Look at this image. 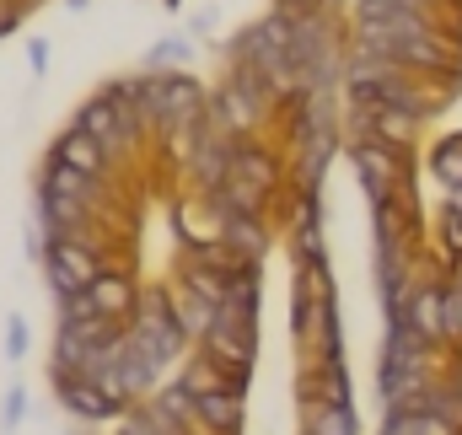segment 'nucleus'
<instances>
[{
	"instance_id": "obj_1",
	"label": "nucleus",
	"mask_w": 462,
	"mask_h": 435,
	"mask_svg": "<svg viewBox=\"0 0 462 435\" xmlns=\"http://www.w3.org/2000/svg\"><path fill=\"white\" fill-rule=\"evenodd\" d=\"M124 333L134 338V349L151 360V366H172V360H183V349L194 344L189 338V328L178 318V296L167 291V285H145V291H134V307H129V318H124Z\"/></svg>"
},
{
	"instance_id": "obj_4",
	"label": "nucleus",
	"mask_w": 462,
	"mask_h": 435,
	"mask_svg": "<svg viewBox=\"0 0 462 435\" xmlns=\"http://www.w3.org/2000/svg\"><path fill=\"white\" fill-rule=\"evenodd\" d=\"M49 376H54V393H60V403H65V414H70V420L97 425V420H118V414H124L114 398L92 382V376H81V371H49Z\"/></svg>"
},
{
	"instance_id": "obj_7",
	"label": "nucleus",
	"mask_w": 462,
	"mask_h": 435,
	"mask_svg": "<svg viewBox=\"0 0 462 435\" xmlns=\"http://www.w3.org/2000/svg\"><path fill=\"white\" fill-rule=\"evenodd\" d=\"M221 205V242L231 247V258H263L269 247V231H263V216H247V210H231L226 199L216 194Z\"/></svg>"
},
{
	"instance_id": "obj_18",
	"label": "nucleus",
	"mask_w": 462,
	"mask_h": 435,
	"mask_svg": "<svg viewBox=\"0 0 462 435\" xmlns=\"http://www.w3.org/2000/svg\"><path fill=\"white\" fill-rule=\"evenodd\" d=\"M27 65H32V76L49 70V38H27Z\"/></svg>"
},
{
	"instance_id": "obj_3",
	"label": "nucleus",
	"mask_w": 462,
	"mask_h": 435,
	"mask_svg": "<svg viewBox=\"0 0 462 435\" xmlns=\"http://www.w3.org/2000/svg\"><path fill=\"white\" fill-rule=\"evenodd\" d=\"M38 194H54V199H70V205H87V210H103L108 205V178H92L70 162H60L49 151L43 172H38Z\"/></svg>"
},
{
	"instance_id": "obj_17",
	"label": "nucleus",
	"mask_w": 462,
	"mask_h": 435,
	"mask_svg": "<svg viewBox=\"0 0 462 435\" xmlns=\"http://www.w3.org/2000/svg\"><path fill=\"white\" fill-rule=\"evenodd\" d=\"M27 349H32L27 318H22V312H11V318H5V355H11V360H27Z\"/></svg>"
},
{
	"instance_id": "obj_15",
	"label": "nucleus",
	"mask_w": 462,
	"mask_h": 435,
	"mask_svg": "<svg viewBox=\"0 0 462 435\" xmlns=\"http://www.w3.org/2000/svg\"><path fill=\"white\" fill-rule=\"evenodd\" d=\"M189 65V38H162L145 49V70H178Z\"/></svg>"
},
{
	"instance_id": "obj_2",
	"label": "nucleus",
	"mask_w": 462,
	"mask_h": 435,
	"mask_svg": "<svg viewBox=\"0 0 462 435\" xmlns=\"http://www.w3.org/2000/svg\"><path fill=\"white\" fill-rule=\"evenodd\" d=\"M103 269H108V258H103V247H92V242H87V231L43 236V280L54 285V296L92 285Z\"/></svg>"
},
{
	"instance_id": "obj_12",
	"label": "nucleus",
	"mask_w": 462,
	"mask_h": 435,
	"mask_svg": "<svg viewBox=\"0 0 462 435\" xmlns=\"http://www.w3.org/2000/svg\"><path fill=\"white\" fill-rule=\"evenodd\" d=\"M301 435H355L349 403H301Z\"/></svg>"
},
{
	"instance_id": "obj_9",
	"label": "nucleus",
	"mask_w": 462,
	"mask_h": 435,
	"mask_svg": "<svg viewBox=\"0 0 462 435\" xmlns=\"http://www.w3.org/2000/svg\"><path fill=\"white\" fill-rule=\"evenodd\" d=\"M54 156H60V162H70V167H81V172H92V178H108V162H114V156H108V151H103L81 124H70V129L54 140Z\"/></svg>"
},
{
	"instance_id": "obj_8",
	"label": "nucleus",
	"mask_w": 462,
	"mask_h": 435,
	"mask_svg": "<svg viewBox=\"0 0 462 435\" xmlns=\"http://www.w3.org/2000/svg\"><path fill=\"white\" fill-rule=\"evenodd\" d=\"M178 382H183L194 398H205V393H226V387H231V393H247V371H231V366H221V360H216V355H205V349L183 366V376H178Z\"/></svg>"
},
{
	"instance_id": "obj_5",
	"label": "nucleus",
	"mask_w": 462,
	"mask_h": 435,
	"mask_svg": "<svg viewBox=\"0 0 462 435\" xmlns=\"http://www.w3.org/2000/svg\"><path fill=\"white\" fill-rule=\"evenodd\" d=\"M355 172H360V189L371 194V199H382V194H393V183H398V172H403V162H398V145H387V140H355Z\"/></svg>"
},
{
	"instance_id": "obj_16",
	"label": "nucleus",
	"mask_w": 462,
	"mask_h": 435,
	"mask_svg": "<svg viewBox=\"0 0 462 435\" xmlns=\"http://www.w3.org/2000/svg\"><path fill=\"white\" fill-rule=\"evenodd\" d=\"M22 414H27V387L16 382V387L5 393V403H0V435H16V430H22Z\"/></svg>"
},
{
	"instance_id": "obj_10",
	"label": "nucleus",
	"mask_w": 462,
	"mask_h": 435,
	"mask_svg": "<svg viewBox=\"0 0 462 435\" xmlns=\"http://www.w3.org/2000/svg\"><path fill=\"white\" fill-rule=\"evenodd\" d=\"M87 291H92L97 312H103V318H114V323H124V318H129V307H134V280H129L124 269H114V264H108Z\"/></svg>"
},
{
	"instance_id": "obj_6",
	"label": "nucleus",
	"mask_w": 462,
	"mask_h": 435,
	"mask_svg": "<svg viewBox=\"0 0 462 435\" xmlns=\"http://www.w3.org/2000/svg\"><path fill=\"white\" fill-rule=\"evenodd\" d=\"M205 355H216L231 371H253V355H258V328H236V323H210V333L199 338Z\"/></svg>"
},
{
	"instance_id": "obj_14",
	"label": "nucleus",
	"mask_w": 462,
	"mask_h": 435,
	"mask_svg": "<svg viewBox=\"0 0 462 435\" xmlns=\"http://www.w3.org/2000/svg\"><path fill=\"white\" fill-rule=\"evenodd\" d=\"M172 296H178V318L189 328V338L199 344V338L210 333V323H216V301H205V296H194V291H172Z\"/></svg>"
},
{
	"instance_id": "obj_11",
	"label": "nucleus",
	"mask_w": 462,
	"mask_h": 435,
	"mask_svg": "<svg viewBox=\"0 0 462 435\" xmlns=\"http://www.w3.org/2000/svg\"><path fill=\"white\" fill-rule=\"evenodd\" d=\"M210 108L221 113V118H226L231 129H236V134H247V129H253V124L263 118V108H258V103L247 97V87H242L236 76H226V81L216 87V97H210Z\"/></svg>"
},
{
	"instance_id": "obj_13",
	"label": "nucleus",
	"mask_w": 462,
	"mask_h": 435,
	"mask_svg": "<svg viewBox=\"0 0 462 435\" xmlns=\"http://www.w3.org/2000/svg\"><path fill=\"white\" fill-rule=\"evenodd\" d=\"M60 301V323L65 328H92V323H114V318H103L97 312V301H92V291L81 285V291H65V296H54Z\"/></svg>"
}]
</instances>
